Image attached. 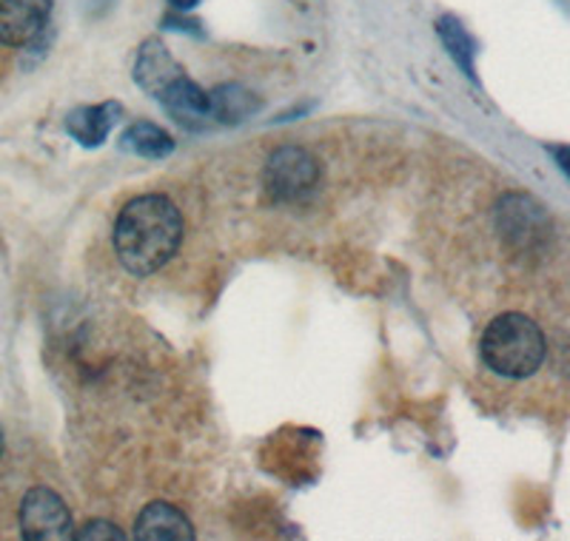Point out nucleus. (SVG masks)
I'll return each mask as SVG.
<instances>
[{
	"label": "nucleus",
	"mask_w": 570,
	"mask_h": 541,
	"mask_svg": "<svg viewBox=\"0 0 570 541\" xmlns=\"http://www.w3.org/2000/svg\"><path fill=\"white\" fill-rule=\"evenodd\" d=\"M197 3H200V0H169V7L175 9V12H191Z\"/></svg>",
	"instance_id": "obj_16"
},
{
	"label": "nucleus",
	"mask_w": 570,
	"mask_h": 541,
	"mask_svg": "<svg viewBox=\"0 0 570 541\" xmlns=\"http://www.w3.org/2000/svg\"><path fill=\"white\" fill-rule=\"evenodd\" d=\"M436 35H440L445 52L462 69V75L468 80H473V83H480V78H476V40L468 32L465 23L456 14H442L436 20Z\"/></svg>",
	"instance_id": "obj_12"
},
{
	"label": "nucleus",
	"mask_w": 570,
	"mask_h": 541,
	"mask_svg": "<svg viewBox=\"0 0 570 541\" xmlns=\"http://www.w3.org/2000/svg\"><path fill=\"white\" fill-rule=\"evenodd\" d=\"M186 71L183 66L177 63L175 55L166 49L160 38H146L137 49V58H135V80L146 95L157 97L163 95L166 89L177 83Z\"/></svg>",
	"instance_id": "obj_7"
},
{
	"label": "nucleus",
	"mask_w": 570,
	"mask_h": 541,
	"mask_svg": "<svg viewBox=\"0 0 570 541\" xmlns=\"http://www.w3.org/2000/svg\"><path fill=\"white\" fill-rule=\"evenodd\" d=\"M320 180V163L299 146H279L263 168V186L274 203H294L312 191Z\"/></svg>",
	"instance_id": "obj_4"
},
{
	"label": "nucleus",
	"mask_w": 570,
	"mask_h": 541,
	"mask_svg": "<svg viewBox=\"0 0 570 541\" xmlns=\"http://www.w3.org/2000/svg\"><path fill=\"white\" fill-rule=\"evenodd\" d=\"M124 117V106L117 100H106V104L95 106H78L66 115L63 129L75 142H80L83 149H98L104 146L106 137L111 135L117 122Z\"/></svg>",
	"instance_id": "obj_8"
},
{
	"label": "nucleus",
	"mask_w": 570,
	"mask_h": 541,
	"mask_svg": "<svg viewBox=\"0 0 570 541\" xmlns=\"http://www.w3.org/2000/svg\"><path fill=\"white\" fill-rule=\"evenodd\" d=\"M75 539L80 541H124L126 533L117 528L115 522H106V519H91L80 533H75Z\"/></svg>",
	"instance_id": "obj_14"
},
{
	"label": "nucleus",
	"mask_w": 570,
	"mask_h": 541,
	"mask_svg": "<svg viewBox=\"0 0 570 541\" xmlns=\"http://www.w3.org/2000/svg\"><path fill=\"white\" fill-rule=\"evenodd\" d=\"M20 533L27 541H69L75 522L63 499L52 488H32L20 502Z\"/></svg>",
	"instance_id": "obj_5"
},
{
	"label": "nucleus",
	"mask_w": 570,
	"mask_h": 541,
	"mask_svg": "<svg viewBox=\"0 0 570 541\" xmlns=\"http://www.w3.org/2000/svg\"><path fill=\"white\" fill-rule=\"evenodd\" d=\"M0 456H3V431H0Z\"/></svg>",
	"instance_id": "obj_18"
},
{
	"label": "nucleus",
	"mask_w": 570,
	"mask_h": 541,
	"mask_svg": "<svg viewBox=\"0 0 570 541\" xmlns=\"http://www.w3.org/2000/svg\"><path fill=\"white\" fill-rule=\"evenodd\" d=\"M91 7L104 9V7H109V0H91Z\"/></svg>",
	"instance_id": "obj_17"
},
{
	"label": "nucleus",
	"mask_w": 570,
	"mask_h": 541,
	"mask_svg": "<svg viewBox=\"0 0 570 541\" xmlns=\"http://www.w3.org/2000/svg\"><path fill=\"white\" fill-rule=\"evenodd\" d=\"M183 243V214L166 194H140L115 223V254L131 277H151L175 259Z\"/></svg>",
	"instance_id": "obj_1"
},
{
	"label": "nucleus",
	"mask_w": 570,
	"mask_h": 541,
	"mask_svg": "<svg viewBox=\"0 0 570 541\" xmlns=\"http://www.w3.org/2000/svg\"><path fill=\"white\" fill-rule=\"evenodd\" d=\"M497 226L517 254L539 252L551 239V217L528 194H505L499 200Z\"/></svg>",
	"instance_id": "obj_3"
},
{
	"label": "nucleus",
	"mask_w": 570,
	"mask_h": 541,
	"mask_svg": "<svg viewBox=\"0 0 570 541\" xmlns=\"http://www.w3.org/2000/svg\"><path fill=\"white\" fill-rule=\"evenodd\" d=\"M135 539L140 541H191L195 524L180 508L169 502H151L140 510L135 522Z\"/></svg>",
	"instance_id": "obj_10"
},
{
	"label": "nucleus",
	"mask_w": 570,
	"mask_h": 541,
	"mask_svg": "<svg viewBox=\"0 0 570 541\" xmlns=\"http://www.w3.org/2000/svg\"><path fill=\"white\" fill-rule=\"evenodd\" d=\"M55 0H0V43L32 46L49 27Z\"/></svg>",
	"instance_id": "obj_6"
},
{
	"label": "nucleus",
	"mask_w": 570,
	"mask_h": 541,
	"mask_svg": "<svg viewBox=\"0 0 570 541\" xmlns=\"http://www.w3.org/2000/svg\"><path fill=\"white\" fill-rule=\"evenodd\" d=\"M208 104H212V122H223V126L248 120V117H254L263 109V100L240 83L217 86L208 95Z\"/></svg>",
	"instance_id": "obj_11"
},
{
	"label": "nucleus",
	"mask_w": 570,
	"mask_h": 541,
	"mask_svg": "<svg viewBox=\"0 0 570 541\" xmlns=\"http://www.w3.org/2000/svg\"><path fill=\"white\" fill-rule=\"evenodd\" d=\"M126 151L137 157H146V160H163L175 151V137L169 131L157 126L151 120H135L129 129L124 131V140H120Z\"/></svg>",
	"instance_id": "obj_13"
},
{
	"label": "nucleus",
	"mask_w": 570,
	"mask_h": 541,
	"mask_svg": "<svg viewBox=\"0 0 570 541\" xmlns=\"http://www.w3.org/2000/svg\"><path fill=\"white\" fill-rule=\"evenodd\" d=\"M157 104L169 111L171 120L180 122L183 129L195 131L212 126V104H208V95L188 75H183L171 89L163 91L157 97Z\"/></svg>",
	"instance_id": "obj_9"
},
{
	"label": "nucleus",
	"mask_w": 570,
	"mask_h": 541,
	"mask_svg": "<svg viewBox=\"0 0 570 541\" xmlns=\"http://www.w3.org/2000/svg\"><path fill=\"white\" fill-rule=\"evenodd\" d=\"M551 155L557 157V166L570 177V146H551Z\"/></svg>",
	"instance_id": "obj_15"
},
{
	"label": "nucleus",
	"mask_w": 570,
	"mask_h": 541,
	"mask_svg": "<svg viewBox=\"0 0 570 541\" xmlns=\"http://www.w3.org/2000/svg\"><path fill=\"white\" fill-rule=\"evenodd\" d=\"M480 354L493 374L505 376V380H525L542 367L548 342L531 316L505 311L493 323H488L480 342Z\"/></svg>",
	"instance_id": "obj_2"
}]
</instances>
